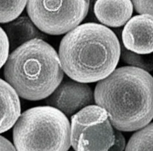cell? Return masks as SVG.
Here are the masks:
<instances>
[{"instance_id":"3","label":"cell","mask_w":153,"mask_h":151,"mask_svg":"<svg viewBox=\"0 0 153 151\" xmlns=\"http://www.w3.org/2000/svg\"><path fill=\"white\" fill-rule=\"evenodd\" d=\"M5 80L22 98L38 101L50 95L63 77L59 55L42 39H32L11 52L5 64Z\"/></svg>"},{"instance_id":"17","label":"cell","mask_w":153,"mask_h":151,"mask_svg":"<svg viewBox=\"0 0 153 151\" xmlns=\"http://www.w3.org/2000/svg\"><path fill=\"white\" fill-rule=\"evenodd\" d=\"M0 151H16V149L8 140L0 135Z\"/></svg>"},{"instance_id":"2","label":"cell","mask_w":153,"mask_h":151,"mask_svg":"<svg viewBox=\"0 0 153 151\" xmlns=\"http://www.w3.org/2000/svg\"><path fill=\"white\" fill-rule=\"evenodd\" d=\"M121 53L115 34L104 25L87 23L69 31L61 40L59 58L63 71L74 81H100L116 68Z\"/></svg>"},{"instance_id":"6","label":"cell","mask_w":153,"mask_h":151,"mask_svg":"<svg viewBox=\"0 0 153 151\" xmlns=\"http://www.w3.org/2000/svg\"><path fill=\"white\" fill-rule=\"evenodd\" d=\"M90 0H27L29 18L41 32L60 35L71 31L86 16Z\"/></svg>"},{"instance_id":"9","label":"cell","mask_w":153,"mask_h":151,"mask_svg":"<svg viewBox=\"0 0 153 151\" xmlns=\"http://www.w3.org/2000/svg\"><path fill=\"white\" fill-rule=\"evenodd\" d=\"M133 6L130 0H96L94 12L97 20L110 27H120L130 19Z\"/></svg>"},{"instance_id":"16","label":"cell","mask_w":153,"mask_h":151,"mask_svg":"<svg viewBox=\"0 0 153 151\" xmlns=\"http://www.w3.org/2000/svg\"><path fill=\"white\" fill-rule=\"evenodd\" d=\"M135 10L140 14L153 16V0H130Z\"/></svg>"},{"instance_id":"8","label":"cell","mask_w":153,"mask_h":151,"mask_svg":"<svg viewBox=\"0 0 153 151\" xmlns=\"http://www.w3.org/2000/svg\"><path fill=\"white\" fill-rule=\"evenodd\" d=\"M122 38L125 47L131 52L142 55L153 52V16L140 14L130 19Z\"/></svg>"},{"instance_id":"12","label":"cell","mask_w":153,"mask_h":151,"mask_svg":"<svg viewBox=\"0 0 153 151\" xmlns=\"http://www.w3.org/2000/svg\"><path fill=\"white\" fill-rule=\"evenodd\" d=\"M125 151H153V122L131 136Z\"/></svg>"},{"instance_id":"1","label":"cell","mask_w":153,"mask_h":151,"mask_svg":"<svg viewBox=\"0 0 153 151\" xmlns=\"http://www.w3.org/2000/svg\"><path fill=\"white\" fill-rule=\"evenodd\" d=\"M94 99L116 129L139 130L153 119V77L137 67L118 68L97 83Z\"/></svg>"},{"instance_id":"15","label":"cell","mask_w":153,"mask_h":151,"mask_svg":"<svg viewBox=\"0 0 153 151\" xmlns=\"http://www.w3.org/2000/svg\"><path fill=\"white\" fill-rule=\"evenodd\" d=\"M10 52L7 36L4 30L0 27V69L5 64Z\"/></svg>"},{"instance_id":"10","label":"cell","mask_w":153,"mask_h":151,"mask_svg":"<svg viewBox=\"0 0 153 151\" xmlns=\"http://www.w3.org/2000/svg\"><path fill=\"white\" fill-rule=\"evenodd\" d=\"M20 102L12 86L0 78V134L10 129L20 116Z\"/></svg>"},{"instance_id":"13","label":"cell","mask_w":153,"mask_h":151,"mask_svg":"<svg viewBox=\"0 0 153 151\" xmlns=\"http://www.w3.org/2000/svg\"><path fill=\"white\" fill-rule=\"evenodd\" d=\"M27 0H0V23H8L19 16Z\"/></svg>"},{"instance_id":"11","label":"cell","mask_w":153,"mask_h":151,"mask_svg":"<svg viewBox=\"0 0 153 151\" xmlns=\"http://www.w3.org/2000/svg\"><path fill=\"white\" fill-rule=\"evenodd\" d=\"M4 31L11 52L32 39L43 38L39 30L30 19L26 16L18 17L7 23L4 26Z\"/></svg>"},{"instance_id":"4","label":"cell","mask_w":153,"mask_h":151,"mask_svg":"<svg viewBox=\"0 0 153 151\" xmlns=\"http://www.w3.org/2000/svg\"><path fill=\"white\" fill-rule=\"evenodd\" d=\"M16 151H68L71 126L66 115L51 106H39L24 111L13 131Z\"/></svg>"},{"instance_id":"5","label":"cell","mask_w":153,"mask_h":151,"mask_svg":"<svg viewBox=\"0 0 153 151\" xmlns=\"http://www.w3.org/2000/svg\"><path fill=\"white\" fill-rule=\"evenodd\" d=\"M71 144L75 151H123L125 139L103 108L90 105L71 116Z\"/></svg>"},{"instance_id":"7","label":"cell","mask_w":153,"mask_h":151,"mask_svg":"<svg viewBox=\"0 0 153 151\" xmlns=\"http://www.w3.org/2000/svg\"><path fill=\"white\" fill-rule=\"evenodd\" d=\"M93 93L84 83L68 80L60 83L54 92L47 97L45 103L71 116L82 108L92 104Z\"/></svg>"},{"instance_id":"14","label":"cell","mask_w":153,"mask_h":151,"mask_svg":"<svg viewBox=\"0 0 153 151\" xmlns=\"http://www.w3.org/2000/svg\"><path fill=\"white\" fill-rule=\"evenodd\" d=\"M140 55L131 51L123 50L122 56L126 63L146 71H150L153 70V55Z\"/></svg>"}]
</instances>
